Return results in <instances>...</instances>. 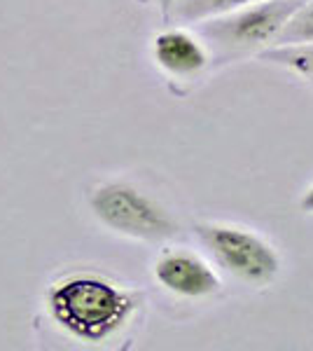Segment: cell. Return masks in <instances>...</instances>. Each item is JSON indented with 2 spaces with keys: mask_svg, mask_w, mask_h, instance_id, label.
<instances>
[{
  "mask_svg": "<svg viewBox=\"0 0 313 351\" xmlns=\"http://www.w3.org/2000/svg\"><path fill=\"white\" fill-rule=\"evenodd\" d=\"M52 316L82 339H103L119 330L136 309V295L96 276H77L49 293Z\"/></svg>",
  "mask_w": 313,
  "mask_h": 351,
  "instance_id": "obj_1",
  "label": "cell"
},
{
  "mask_svg": "<svg viewBox=\"0 0 313 351\" xmlns=\"http://www.w3.org/2000/svg\"><path fill=\"white\" fill-rule=\"evenodd\" d=\"M197 234L215 263L246 286H271L281 274V256L258 232L227 223H199Z\"/></svg>",
  "mask_w": 313,
  "mask_h": 351,
  "instance_id": "obj_3",
  "label": "cell"
},
{
  "mask_svg": "<svg viewBox=\"0 0 313 351\" xmlns=\"http://www.w3.org/2000/svg\"><path fill=\"white\" fill-rule=\"evenodd\" d=\"M157 281L168 293L187 300H201L220 293L222 281L203 258L192 251H166L155 263Z\"/></svg>",
  "mask_w": 313,
  "mask_h": 351,
  "instance_id": "obj_5",
  "label": "cell"
},
{
  "mask_svg": "<svg viewBox=\"0 0 313 351\" xmlns=\"http://www.w3.org/2000/svg\"><path fill=\"white\" fill-rule=\"evenodd\" d=\"M301 3L304 0H255L227 14L199 21V31L210 56L220 61H236L271 47Z\"/></svg>",
  "mask_w": 313,
  "mask_h": 351,
  "instance_id": "obj_2",
  "label": "cell"
},
{
  "mask_svg": "<svg viewBox=\"0 0 313 351\" xmlns=\"http://www.w3.org/2000/svg\"><path fill=\"white\" fill-rule=\"evenodd\" d=\"M260 61L304 77L313 84V43L309 45H271L258 54Z\"/></svg>",
  "mask_w": 313,
  "mask_h": 351,
  "instance_id": "obj_7",
  "label": "cell"
},
{
  "mask_svg": "<svg viewBox=\"0 0 313 351\" xmlns=\"http://www.w3.org/2000/svg\"><path fill=\"white\" fill-rule=\"evenodd\" d=\"M299 206H301V211H304V213H313V185L304 192V197H301Z\"/></svg>",
  "mask_w": 313,
  "mask_h": 351,
  "instance_id": "obj_10",
  "label": "cell"
},
{
  "mask_svg": "<svg viewBox=\"0 0 313 351\" xmlns=\"http://www.w3.org/2000/svg\"><path fill=\"white\" fill-rule=\"evenodd\" d=\"M159 3V10L164 12V16H168L171 12H173V5H175V0H157Z\"/></svg>",
  "mask_w": 313,
  "mask_h": 351,
  "instance_id": "obj_11",
  "label": "cell"
},
{
  "mask_svg": "<svg viewBox=\"0 0 313 351\" xmlns=\"http://www.w3.org/2000/svg\"><path fill=\"white\" fill-rule=\"evenodd\" d=\"M313 43V0H304L286 21L274 45H309Z\"/></svg>",
  "mask_w": 313,
  "mask_h": 351,
  "instance_id": "obj_9",
  "label": "cell"
},
{
  "mask_svg": "<svg viewBox=\"0 0 313 351\" xmlns=\"http://www.w3.org/2000/svg\"><path fill=\"white\" fill-rule=\"evenodd\" d=\"M92 208L103 225L143 241H164L178 234L173 216L127 183H105L92 195Z\"/></svg>",
  "mask_w": 313,
  "mask_h": 351,
  "instance_id": "obj_4",
  "label": "cell"
},
{
  "mask_svg": "<svg viewBox=\"0 0 313 351\" xmlns=\"http://www.w3.org/2000/svg\"><path fill=\"white\" fill-rule=\"evenodd\" d=\"M250 3H255V0H175L171 14L178 21H185V24H192V21L199 24V21L227 14L231 10H238Z\"/></svg>",
  "mask_w": 313,
  "mask_h": 351,
  "instance_id": "obj_8",
  "label": "cell"
},
{
  "mask_svg": "<svg viewBox=\"0 0 313 351\" xmlns=\"http://www.w3.org/2000/svg\"><path fill=\"white\" fill-rule=\"evenodd\" d=\"M152 54L162 71L173 77H197L210 64V52L195 33L168 28L152 43Z\"/></svg>",
  "mask_w": 313,
  "mask_h": 351,
  "instance_id": "obj_6",
  "label": "cell"
}]
</instances>
